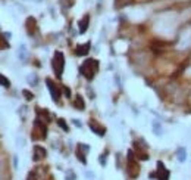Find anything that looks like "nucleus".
I'll return each mask as SVG.
<instances>
[{
	"mask_svg": "<svg viewBox=\"0 0 191 180\" xmlns=\"http://www.w3.org/2000/svg\"><path fill=\"white\" fill-rule=\"evenodd\" d=\"M99 71V61L97 59H87L81 67H79V72L87 78V80H93L94 75Z\"/></svg>",
	"mask_w": 191,
	"mask_h": 180,
	"instance_id": "nucleus-1",
	"label": "nucleus"
},
{
	"mask_svg": "<svg viewBox=\"0 0 191 180\" xmlns=\"http://www.w3.org/2000/svg\"><path fill=\"white\" fill-rule=\"evenodd\" d=\"M52 67L54 70V74L57 78L62 77L63 74V68H65V58H63V53L62 52H54V56H53V61H52Z\"/></svg>",
	"mask_w": 191,
	"mask_h": 180,
	"instance_id": "nucleus-2",
	"label": "nucleus"
},
{
	"mask_svg": "<svg viewBox=\"0 0 191 180\" xmlns=\"http://www.w3.org/2000/svg\"><path fill=\"white\" fill-rule=\"evenodd\" d=\"M169 170H166L165 164L162 161H157V171L153 173L152 177H157V180H169Z\"/></svg>",
	"mask_w": 191,
	"mask_h": 180,
	"instance_id": "nucleus-3",
	"label": "nucleus"
},
{
	"mask_svg": "<svg viewBox=\"0 0 191 180\" xmlns=\"http://www.w3.org/2000/svg\"><path fill=\"white\" fill-rule=\"evenodd\" d=\"M46 84H47V87H49V90H50L52 99H53L54 102H59V99H60V89H59L50 78H46Z\"/></svg>",
	"mask_w": 191,
	"mask_h": 180,
	"instance_id": "nucleus-4",
	"label": "nucleus"
},
{
	"mask_svg": "<svg viewBox=\"0 0 191 180\" xmlns=\"http://www.w3.org/2000/svg\"><path fill=\"white\" fill-rule=\"evenodd\" d=\"M90 151V146H87L85 143H78L76 146V157L79 158V161L82 164H87V160H85V154Z\"/></svg>",
	"mask_w": 191,
	"mask_h": 180,
	"instance_id": "nucleus-5",
	"label": "nucleus"
},
{
	"mask_svg": "<svg viewBox=\"0 0 191 180\" xmlns=\"http://www.w3.org/2000/svg\"><path fill=\"white\" fill-rule=\"evenodd\" d=\"M46 155H47V152H46V149H44L43 146H40V145H36V146H34V157H33L34 161L43 160Z\"/></svg>",
	"mask_w": 191,
	"mask_h": 180,
	"instance_id": "nucleus-6",
	"label": "nucleus"
},
{
	"mask_svg": "<svg viewBox=\"0 0 191 180\" xmlns=\"http://www.w3.org/2000/svg\"><path fill=\"white\" fill-rule=\"evenodd\" d=\"M90 47H91V43H90V42H87V43H84V45L76 46L75 53L78 55V56H84V55H87V53H88Z\"/></svg>",
	"mask_w": 191,
	"mask_h": 180,
	"instance_id": "nucleus-7",
	"label": "nucleus"
},
{
	"mask_svg": "<svg viewBox=\"0 0 191 180\" xmlns=\"http://www.w3.org/2000/svg\"><path fill=\"white\" fill-rule=\"evenodd\" d=\"M88 126H90V129H91V130H93L97 136H105V132H106V130H105L103 127L97 126V123H96V121H90V123H88Z\"/></svg>",
	"mask_w": 191,
	"mask_h": 180,
	"instance_id": "nucleus-8",
	"label": "nucleus"
},
{
	"mask_svg": "<svg viewBox=\"0 0 191 180\" xmlns=\"http://www.w3.org/2000/svg\"><path fill=\"white\" fill-rule=\"evenodd\" d=\"M88 22H90V16H88V15H85V16L79 21L78 27H79V33H81V34H84V33L87 31V28H88Z\"/></svg>",
	"mask_w": 191,
	"mask_h": 180,
	"instance_id": "nucleus-9",
	"label": "nucleus"
},
{
	"mask_svg": "<svg viewBox=\"0 0 191 180\" xmlns=\"http://www.w3.org/2000/svg\"><path fill=\"white\" fill-rule=\"evenodd\" d=\"M75 106L76 108H79L81 111L85 108V105H84V100H82V96H76V100H75Z\"/></svg>",
	"mask_w": 191,
	"mask_h": 180,
	"instance_id": "nucleus-10",
	"label": "nucleus"
},
{
	"mask_svg": "<svg viewBox=\"0 0 191 180\" xmlns=\"http://www.w3.org/2000/svg\"><path fill=\"white\" fill-rule=\"evenodd\" d=\"M187 154H185V151L182 149V148H179L178 149V160H179V162H184L185 160H187V157H185Z\"/></svg>",
	"mask_w": 191,
	"mask_h": 180,
	"instance_id": "nucleus-11",
	"label": "nucleus"
},
{
	"mask_svg": "<svg viewBox=\"0 0 191 180\" xmlns=\"http://www.w3.org/2000/svg\"><path fill=\"white\" fill-rule=\"evenodd\" d=\"M0 83H1V86H3V87H6V89H7V87H10V81H9L4 75H0Z\"/></svg>",
	"mask_w": 191,
	"mask_h": 180,
	"instance_id": "nucleus-12",
	"label": "nucleus"
},
{
	"mask_svg": "<svg viewBox=\"0 0 191 180\" xmlns=\"http://www.w3.org/2000/svg\"><path fill=\"white\" fill-rule=\"evenodd\" d=\"M22 94L25 96V99H27V100H31V99L34 97V94H33V93H30L28 90H24V91H22Z\"/></svg>",
	"mask_w": 191,
	"mask_h": 180,
	"instance_id": "nucleus-13",
	"label": "nucleus"
},
{
	"mask_svg": "<svg viewBox=\"0 0 191 180\" xmlns=\"http://www.w3.org/2000/svg\"><path fill=\"white\" fill-rule=\"evenodd\" d=\"M57 124H59V126H60V127H62L65 132H68V130H69V129H68V126L65 124V120H59V121H57Z\"/></svg>",
	"mask_w": 191,
	"mask_h": 180,
	"instance_id": "nucleus-14",
	"label": "nucleus"
},
{
	"mask_svg": "<svg viewBox=\"0 0 191 180\" xmlns=\"http://www.w3.org/2000/svg\"><path fill=\"white\" fill-rule=\"evenodd\" d=\"M63 90H65V93H66V96H71V90H69V89H66V87H65V89H63Z\"/></svg>",
	"mask_w": 191,
	"mask_h": 180,
	"instance_id": "nucleus-15",
	"label": "nucleus"
},
{
	"mask_svg": "<svg viewBox=\"0 0 191 180\" xmlns=\"http://www.w3.org/2000/svg\"><path fill=\"white\" fill-rule=\"evenodd\" d=\"M74 124H75V126H78V127L81 126V123H79V121H76V120H74Z\"/></svg>",
	"mask_w": 191,
	"mask_h": 180,
	"instance_id": "nucleus-16",
	"label": "nucleus"
}]
</instances>
